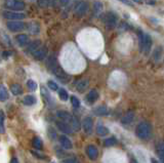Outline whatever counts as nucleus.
Returning a JSON list of instances; mask_svg holds the SVG:
<instances>
[{"mask_svg":"<svg viewBox=\"0 0 164 163\" xmlns=\"http://www.w3.org/2000/svg\"><path fill=\"white\" fill-rule=\"evenodd\" d=\"M96 134L100 135H106L109 134V129L104 125H98V127H96Z\"/></svg>","mask_w":164,"mask_h":163,"instance_id":"a878e982","label":"nucleus"},{"mask_svg":"<svg viewBox=\"0 0 164 163\" xmlns=\"http://www.w3.org/2000/svg\"><path fill=\"white\" fill-rule=\"evenodd\" d=\"M95 114L96 115H100V116H104V115H107L108 114V108L106 107V106H101V107H98L96 109H95Z\"/></svg>","mask_w":164,"mask_h":163,"instance_id":"b1692460","label":"nucleus"},{"mask_svg":"<svg viewBox=\"0 0 164 163\" xmlns=\"http://www.w3.org/2000/svg\"><path fill=\"white\" fill-rule=\"evenodd\" d=\"M42 46H41V41L40 40H34V41H32L30 44L27 46V52L28 54H32V55H34L36 51H38L39 48H41Z\"/></svg>","mask_w":164,"mask_h":163,"instance_id":"9b49d317","label":"nucleus"},{"mask_svg":"<svg viewBox=\"0 0 164 163\" xmlns=\"http://www.w3.org/2000/svg\"><path fill=\"white\" fill-rule=\"evenodd\" d=\"M55 115H56V117L61 119L62 121L68 123L74 130H79L80 122L75 116H73L72 114H70V113L67 111H56Z\"/></svg>","mask_w":164,"mask_h":163,"instance_id":"f257e3e1","label":"nucleus"},{"mask_svg":"<svg viewBox=\"0 0 164 163\" xmlns=\"http://www.w3.org/2000/svg\"><path fill=\"white\" fill-rule=\"evenodd\" d=\"M160 56H161V48L158 47L155 51H154V54H153V59H155V61H158V59H160Z\"/></svg>","mask_w":164,"mask_h":163,"instance_id":"473e14b6","label":"nucleus"},{"mask_svg":"<svg viewBox=\"0 0 164 163\" xmlns=\"http://www.w3.org/2000/svg\"><path fill=\"white\" fill-rule=\"evenodd\" d=\"M85 151H86V155L88 156L89 159H91V160H95V159L98 158L99 151H98V149L95 147V146H92V145L87 146Z\"/></svg>","mask_w":164,"mask_h":163,"instance_id":"f8f14e48","label":"nucleus"},{"mask_svg":"<svg viewBox=\"0 0 164 163\" xmlns=\"http://www.w3.org/2000/svg\"><path fill=\"white\" fill-rule=\"evenodd\" d=\"M59 95H60V99H61L62 101H67V99H68V98H69L68 92H67L64 88H61L59 90Z\"/></svg>","mask_w":164,"mask_h":163,"instance_id":"c85d7f7f","label":"nucleus"},{"mask_svg":"<svg viewBox=\"0 0 164 163\" xmlns=\"http://www.w3.org/2000/svg\"><path fill=\"white\" fill-rule=\"evenodd\" d=\"M11 91L12 92L13 95H21L23 92V89H22V87L19 84H12L11 86Z\"/></svg>","mask_w":164,"mask_h":163,"instance_id":"bb28decb","label":"nucleus"},{"mask_svg":"<svg viewBox=\"0 0 164 163\" xmlns=\"http://www.w3.org/2000/svg\"><path fill=\"white\" fill-rule=\"evenodd\" d=\"M104 24L108 27H114L117 24V21H118V15H117L115 12L113 11H109L107 12L103 19Z\"/></svg>","mask_w":164,"mask_h":163,"instance_id":"39448f33","label":"nucleus"},{"mask_svg":"<svg viewBox=\"0 0 164 163\" xmlns=\"http://www.w3.org/2000/svg\"><path fill=\"white\" fill-rule=\"evenodd\" d=\"M11 55V51H3V52H2V56H3L4 59H7Z\"/></svg>","mask_w":164,"mask_h":163,"instance_id":"58836bf2","label":"nucleus"},{"mask_svg":"<svg viewBox=\"0 0 164 163\" xmlns=\"http://www.w3.org/2000/svg\"><path fill=\"white\" fill-rule=\"evenodd\" d=\"M60 64H59L58 59H56V56L55 55H51L48 56L47 62H46V66H47V69H49L51 71H52V70L55 69Z\"/></svg>","mask_w":164,"mask_h":163,"instance_id":"4468645a","label":"nucleus"},{"mask_svg":"<svg viewBox=\"0 0 164 163\" xmlns=\"http://www.w3.org/2000/svg\"><path fill=\"white\" fill-rule=\"evenodd\" d=\"M37 4L40 6V7H47L49 6V2L48 0H37Z\"/></svg>","mask_w":164,"mask_h":163,"instance_id":"f704fd0d","label":"nucleus"},{"mask_svg":"<svg viewBox=\"0 0 164 163\" xmlns=\"http://www.w3.org/2000/svg\"><path fill=\"white\" fill-rule=\"evenodd\" d=\"M63 163H79V161L77 160L75 157H71V158H67L65 160H63Z\"/></svg>","mask_w":164,"mask_h":163,"instance_id":"e433bc0d","label":"nucleus"},{"mask_svg":"<svg viewBox=\"0 0 164 163\" xmlns=\"http://www.w3.org/2000/svg\"><path fill=\"white\" fill-rule=\"evenodd\" d=\"M33 147L37 150H41L43 148V142L40 138H34L33 139Z\"/></svg>","mask_w":164,"mask_h":163,"instance_id":"393cba45","label":"nucleus"},{"mask_svg":"<svg viewBox=\"0 0 164 163\" xmlns=\"http://www.w3.org/2000/svg\"><path fill=\"white\" fill-rule=\"evenodd\" d=\"M59 141H60V144L62 145V147L64 149H66V150L72 149V143H71V141H70V139L67 138L65 134H63V135L60 136Z\"/></svg>","mask_w":164,"mask_h":163,"instance_id":"dca6fc26","label":"nucleus"},{"mask_svg":"<svg viewBox=\"0 0 164 163\" xmlns=\"http://www.w3.org/2000/svg\"><path fill=\"white\" fill-rule=\"evenodd\" d=\"M16 42H18V44L20 46H22V47H24V46H27V45L30 44V39L28 37V35H26V34L16 35Z\"/></svg>","mask_w":164,"mask_h":163,"instance_id":"ddd939ff","label":"nucleus"},{"mask_svg":"<svg viewBox=\"0 0 164 163\" xmlns=\"http://www.w3.org/2000/svg\"><path fill=\"white\" fill-rule=\"evenodd\" d=\"M26 29H27V31L32 35H37L40 33V26L38 23H36V22L28 23L26 26Z\"/></svg>","mask_w":164,"mask_h":163,"instance_id":"1a4fd4ad","label":"nucleus"},{"mask_svg":"<svg viewBox=\"0 0 164 163\" xmlns=\"http://www.w3.org/2000/svg\"><path fill=\"white\" fill-rule=\"evenodd\" d=\"M151 162H152V163H158V161H157L156 159H154V158L151 159Z\"/></svg>","mask_w":164,"mask_h":163,"instance_id":"37998d69","label":"nucleus"},{"mask_svg":"<svg viewBox=\"0 0 164 163\" xmlns=\"http://www.w3.org/2000/svg\"><path fill=\"white\" fill-rule=\"evenodd\" d=\"M46 55H47V49H46L45 46H42L41 48H39L38 51L33 55V56H34V59H37V61H42L43 59H45Z\"/></svg>","mask_w":164,"mask_h":163,"instance_id":"f3484780","label":"nucleus"},{"mask_svg":"<svg viewBox=\"0 0 164 163\" xmlns=\"http://www.w3.org/2000/svg\"><path fill=\"white\" fill-rule=\"evenodd\" d=\"M92 11H93V15L98 16L103 11V3L101 1H95L93 2Z\"/></svg>","mask_w":164,"mask_h":163,"instance_id":"6ab92c4d","label":"nucleus"},{"mask_svg":"<svg viewBox=\"0 0 164 163\" xmlns=\"http://www.w3.org/2000/svg\"><path fill=\"white\" fill-rule=\"evenodd\" d=\"M47 85H48L49 88L52 89V90H58V89H59V85L56 84L55 81H52V80H49L47 82Z\"/></svg>","mask_w":164,"mask_h":163,"instance_id":"72a5a7b5","label":"nucleus"},{"mask_svg":"<svg viewBox=\"0 0 164 163\" xmlns=\"http://www.w3.org/2000/svg\"><path fill=\"white\" fill-rule=\"evenodd\" d=\"M118 1H121V2H123V3H125V4H127V5L133 6V4H132V2H131V0H118Z\"/></svg>","mask_w":164,"mask_h":163,"instance_id":"4c0bfd02","label":"nucleus"},{"mask_svg":"<svg viewBox=\"0 0 164 163\" xmlns=\"http://www.w3.org/2000/svg\"><path fill=\"white\" fill-rule=\"evenodd\" d=\"M4 6L6 8L11 9L13 11H18L25 9L26 4L23 1H21V0H5Z\"/></svg>","mask_w":164,"mask_h":163,"instance_id":"20e7f679","label":"nucleus"},{"mask_svg":"<svg viewBox=\"0 0 164 163\" xmlns=\"http://www.w3.org/2000/svg\"><path fill=\"white\" fill-rule=\"evenodd\" d=\"M8 99V91L7 89L4 87V85H0V99H1L2 102L6 101V99Z\"/></svg>","mask_w":164,"mask_h":163,"instance_id":"5701e85b","label":"nucleus"},{"mask_svg":"<svg viewBox=\"0 0 164 163\" xmlns=\"http://www.w3.org/2000/svg\"><path fill=\"white\" fill-rule=\"evenodd\" d=\"M116 143H117V141L115 138H109L104 142V145L107 146V147H110V146H114Z\"/></svg>","mask_w":164,"mask_h":163,"instance_id":"c756f323","label":"nucleus"},{"mask_svg":"<svg viewBox=\"0 0 164 163\" xmlns=\"http://www.w3.org/2000/svg\"><path fill=\"white\" fill-rule=\"evenodd\" d=\"M2 15L4 19L12 20V21H20V20L24 19L25 15L21 14V12H16V11H3Z\"/></svg>","mask_w":164,"mask_h":163,"instance_id":"6e6552de","label":"nucleus"},{"mask_svg":"<svg viewBox=\"0 0 164 163\" xmlns=\"http://www.w3.org/2000/svg\"><path fill=\"white\" fill-rule=\"evenodd\" d=\"M133 119H135V113H133L132 111H128L127 113H125V115L123 116L122 119H121V123L122 124H130Z\"/></svg>","mask_w":164,"mask_h":163,"instance_id":"a211bd4d","label":"nucleus"},{"mask_svg":"<svg viewBox=\"0 0 164 163\" xmlns=\"http://www.w3.org/2000/svg\"><path fill=\"white\" fill-rule=\"evenodd\" d=\"M136 136L140 139H148L152 134L151 125L148 122H140L135 129Z\"/></svg>","mask_w":164,"mask_h":163,"instance_id":"7ed1b4c3","label":"nucleus"},{"mask_svg":"<svg viewBox=\"0 0 164 163\" xmlns=\"http://www.w3.org/2000/svg\"><path fill=\"white\" fill-rule=\"evenodd\" d=\"M36 102H37V99H36L35 96H33V95H26L24 99H23V104L26 106H32V105L36 104Z\"/></svg>","mask_w":164,"mask_h":163,"instance_id":"4be33fe9","label":"nucleus"},{"mask_svg":"<svg viewBox=\"0 0 164 163\" xmlns=\"http://www.w3.org/2000/svg\"><path fill=\"white\" fill-rule=\"evenodd\" d=\"M157 154H158L160 160L164 163V142H160L158 145H157Z\"/></svg>","mask_w":164,"mask_h":163,"instance_id":"412c9836","label":"nucleus"},{"mask_svg":"<svg viewBox=\"0 0 164 163\" xmlns=\"http://www.w3.org/2000/svg\"><path fill=\"white\" fill-rule=\"evenodd\" d=\"M69 2H70V0H60V3L63 5V6H66V5H68L69 4Z\"/></svg>","mask_w":164,"mask_h":163,"instance_id":"ea45409f","label":"nucleus"},{"mask_svg":"<svg viewBox=\"0 0 164 163\" xmlns=\"http://www.w3.org/2000/svg\"><path fill=\"white\" fill-rule=\"evenodd\" d=\"M99 98V92L95 90V89H92V90L89 91V94L86 96V99H87L88 103H95Z\"/></svg>","mask_w":164,"mask_h":163,"instance_id":"aec40b11","label":"nucleus"},{"mask_svg":"<svg viewBox=\"0 0 164 163\" xmlns=\"http://www.w3.org/2000/svg\"><path fill=\"white\" fill-rule=\"evenodd\" d=\"M131 1L136 2V3H142V2H143V0H131Z\"/></svg>","mask_w":164,"mask_h":163,"instance_id":"79ce46f5","label":"nucleus"},{"mask_svg":"<svg viewBox=\"0 0 164 163\" xmlns=\"http://www.w3.org/2000/svg\"><path fill=\"white\" fill-rule=\"evenodd\" d=\"M27 86H28V88L30 90H36V89H37V84H36V82L34 80H28Z\"/></svg>","mask_w":164,"mask_h":163,"instance_id":"7c9ffc66","label":"nucleus"},{"mask_svg":"<svg viewBox=\"0 0 164 163\" xmlns=\"http://www.w3.org/2000/svg\"><path fill=\"white\" fill-rule=\"evenodd\" d=\"M88 9V4L85 1H79L74 7V12L79 16H83Z\"/></svg>","mask_w":164,"mask_h":163,"instance_id":"0eeeda50","label":"nucleus"},{"mask_svg":"<svg viewBox=\"0 0 164 163\" xmlns=\"http://www.w3.org/2000/svg\"><path fill=\"white\" fill-rule=\"evenodd\" d=\"M55 124H56V126H58V128L61 130L62 132H64V134H72L73 132V129L71 126H70L68 123H66V122H64V121H56L55 122Z\"/></svg>","mask_w":164,"mask_h":163,"instance_id":"9d476101","label":"nucleus"},{"mask_svg":"<svg viewBox=\"0 0 164 163\" xmlns=\"http://www.w3.org/2000/svg\"><path fill=\"white\" fill-rule=\"evenodd\" d=\"M139 38H140V51L144 52V55H149L152 48V38L149 34H145L142 31H139L138 33Z\"/></svg>","mask_w":164,"mask_h":163,"instance_id":"f03ea898","label":"nucleus"},{"mask_svg":"<svg viewBox=\"0 0 164 163\" xmlns=\"http://www.w3.org/2000/svg\"><path fill=\"white\" fill-rule=\"evenodd\" d=\"M30 1H37V0H30Z\"/></svg>","mask_w":164,"mask_h":163,"instance_id":"a18cd8bd","label":"nucleus"},{"mask_svg":"<svg viewBox=\"0 0 164 163\" xmlns=\"http://www.w3.org/2000/svg\"><path fill=\"white\" fill-rule=\"evenodd\" d=\"M11 163H19V160L16 158H12L11 160Z\"/></svg>","mask_w":164,"mask_h":163,"instance_id":"a19ab883","label":"nucleus"},{"mask_svg":"<svg viewBox=\"0 0 164 163\" xmlns=\"http://www.w3.org/2000/svg\"><path fill=\"white\" fill-rule=\"evenodd\" d=\"M6 28L11 32H19L22 31L26 28L25 23H23L21 21H11L6 23Z\"/></svg>","mask_w":164,"mask_h":163,"instance_id":"423d86ee","label":"nucleus"},{"mask_svg":"<svg viewBox=\"0 0 164 163\" xmlns=\"http://www.w3.org/2000/svg\"><path fill=\"white\" fill-rule=\"evenodd\" d=\"M41 92H42V95L46 99V101L47 102L51 101V95H49V94L46 91V89L44 87H41Z\"/></svg>","mask_w":164,"mask_h":163,"instance_id":"c9c22d12","label":"nucleus"},{"mask_svg":"<svg viewBox=\"0 0 164 163\" xmlns=\"http://www.w3.org/2000/svg\"><path fill=\"white\" fill-rule=\"evenodd\" d=\"M130 163H138V162H136L135 160H131V162H130Z\"/></svg>","mask_w":164,"mask_h":163,"instance_id":"c03bdc74","label":"nucleus"},{"mask_svg":"<svg viewBox=\"0 0 164 163\" xmlns=\"http://www.w3.org/2000/svg\"><path fill=\"white\" fill-rule=\"evenodd\" d=\"M71 104L74 108L80 107V101L76 98V96H71Z\"/></svg>","mask_w":164,"mask_h":163,"instance_id":"2f4dec72","label":"nucleus"},{"mask_svg":"<svg viewBox=\"0 0 164 163\" xmlns=\"http://www.w3.org/2000/svg\"><path fill=\"white\" fill-rule=\"evenodd\" d=\"M86 86H87V81L86 80H81V81H79L78 83H77V89H78L79 91H82V90H84V89L86 88Z\"/></svg>","mask_w":164,"mask_h":163,"instance_id":"cd10ccee","label":"nucleus"},{"mask_svg":"<svg viewBox=\"0 0 164 163\" xmlns=\"http://www.w3.org/2000/svg\"><path fill=\"white\" fill-rule=\"evenodd\" d=\"M82 126H83V129H84V131L86 132V134H91L92 128H93L92 119L89 117H86L82 122Z\"/></svg>","mask_w":164,"mask_h":163,"instance_id":"2eb2a0df","label":"nucleus"}]
</instances>
